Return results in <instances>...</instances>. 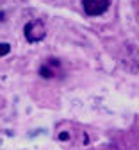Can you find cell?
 Masks as SVG:
<instances>
[{
  "label": "cell",
  "mask_w": 139,
  "mask_h": 150,
  "mask_svg": "<svg viewBox=\"0 0 139 150\" xmlns=\"http://www.w3.org/2000/svg\"><path fill=\"white\" fill-rule=\"evenodd\" d=\"M25 32V40L29 43H37V41H41L45 40V36H47V27L41 20H32L25 25L23 29Z\"/></svg>",
  "instance_id": "1"
},
{
  "label": "cell",
  "mask_w": 139,
  "mask_h": 150,
  "mask_svg": "<svg viewBox=\"0 0 139 150\" xmlns=\"http://www.w3.org/2000/svg\"><path fill=\"white\" fill-rule=\"evenodd\" d=\"M9 50H11L9 43H0V55H6V54H9Z\"/></svg>",
  "instance_id": "4"
},
{
  "label": "cell",
  "mask_w": 139,
  "mask_h": 150,
  "mask_svg": "<svg viewBox=\"0 0 139 150\" xmlns=\"http://www.w3.org/2000/svg\"><path fill=\"white\" fill-rule=\"evenodd\" d=\"M109 4H111V0H82L84 11L89 16H100V14H104L107 11Z\"/></svg>",
  "instance_id": "2"
},
{
  "label": "cell",
  "mask_w": 139,
  "mask_h": 150,
  "mask_svg": "<svg viewBox=\"0 0 139 150\" xmlns=\"http://www.w3.org/2000/svg\"><path fill=\"white\" fill-rule=\"evenodd\" d=\"M59 66H61V63H59L57 59H48V61L41 66L39 73H41V77H45V79H52L54 75H57Z\"/></svg>",
  "instance_id": "3"
}]
</instances>
